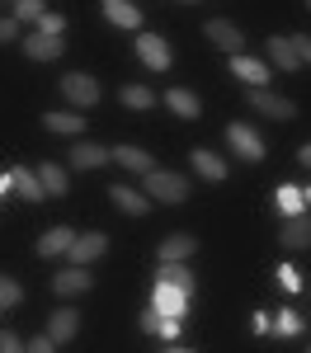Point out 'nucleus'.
<instances>
[{
	"instance_id": "f257e3e1",
	"label": "nucleus",
	"mask_w": 311,
	"mask_h": 353,
	"mask_svg": "<svg viewBox=\"0 0 311 353\" xmlns=\"http://www.w3.org/2000/svg\"><path fill=\"white\" fill-rule=\"evenodd\" d=\"M146 193L156 198V203H184V174H170V170H146Z\"/></svg>"
},
{
	"instance_id": "f03ea898",
	"label": "nucleus",
	"mask_w": 311,
	"mask_h": 353,
	"mask_svg": "<svg viewBox=\"0 0 311 353\" xmlns=\"http://www.w3.org/2000/svg\"><path fill=\"white\" fill-rule=\"evenodd\" d=\"M250 109H259L264 118H279V123H288V118H297V109H292V99H283V94H274V90H264V85H250Z\"/></svg>"
},
{
	"instance_id": "7ed1b4c3",
	"label": "nucleus",
	"mask_w": 311,
	"mask_h": 353,
	"mask_svg": "<svg viewBox=\"0 0 311 353\" xmlns=\"http://www.w3.org/2000/svg\"><path fill=\"white\" fill-rule=\"evenodd\" d=\"M61 94L71 99V104H81V109H90V104H99V85L90 81V76H61Z\"/></svg>"
},
{
	"instance_id": "20e7f679",
	"label": "nucleus",
	"mask_w": 311,
	"mask_h": 353,
	"mask_svg": "<svg viewBox=\"0 0 311 353\" xmlns=\"http://www.w3.org/2000/svg\"><path fill=\"white\" fill-rule=\"evenodd\" d=\"M226 141H231V146H236V156H245V161H259V156H264L259 132L245 128V123H231V128H226Z\"/></svg>"
},
{
	"instance_id": "39448f33",
	"label": "nucleus",
	"mask_w": 311,
	"mask_h": 353,
	"mask_svg": "<svg viewBox=\"0 0 311 353\" xmlns=\"http://www.w3.org/2000/svg\"><path fill=\"white\" fill-rule=\"evenodd\" d=\"M104 250H109V241H104L99 231H85V236H76V241H71V250H66V254H71V264H94Z\"/></svg>"
},
{
	"instance_id": "423d86ee",
	"label": "nucleus",
	"mask_w": 311,
	"mask_h": 353,
	"mask_svg": "<svg viewBox=\"0 0 311 353\" xmlns=\"http://www.w3.org/2000/svg\"><path fill=\"white\" fill-rule=\"evenodd\" d=\"M90 283H94V278L85 273V264H71V269H61L52 278V292H57V297H71V292H85Z\"/></svg>"
},
{
	"instance_id": "0eeeda50",
	"label": "nucleus",
	"mask_w": 311,
	"mask_h": 353,
	"mask_svg": "<svg viewBox=\"0 0 311 353\" xmlns=\"http://www.w3.org/2000/svg\"><path fill=\"white\" fill-rule=\"evenodd\" d=\"M279 241H283V250H311V217L297 212V217L279 231Z\"/></svg>"
},
{
	"instance_id": "6e6552de",
	"label": "nucleus",
	"mask_w": 311,
	"mask_h": 353,
	"mask_svg": "<svg viewBox=\"0 0 311 353\" xmlns=\"http://www.w3.org/2000/svg\"><path fill=\"white\" fill-rule=\"evenodd\" d=\"M109 193H113V203H118L128 217H146V212H151V198H146V193H137V189H128V184H113Z\"/></svg>"
},
{
	"instance_id": "1a4fd4ad",
	"label": "nucleus",
	"mask_w": 311,
	"mask_h": 353,
	"mask_svg": "<svg viewBox=\"0 0 311 353\" xmlns=\"http://www.w3.org/2000/svg\"><path fill=\"white\" fill-rule=\"evenodd\" d=\"M203 33H208L217 48H226V52H241V43H245V38H241V28L226 24V19H208V24H203Z\"/></svg>"
},
{
	"instance_id": "9d476101",
	"label": "nucleus",
	"mask_w": 311,
	"mask_h": 353,
	"mask_svg": "<svg viewBox=\"0 0 311 353\" xmlns=\"http://www.w3.org/2000/svg\"><path fill=\"white\" fill-rule=\"evenodd\" d=\"M156 306H161L165 316H184V311H189V292L174 288V283H156Z\"/></svg>"
},
{
	"instance_id": "9b49d317",
	"label": "nucleus",
	"mask_w": 311,
	"mask_h": 353,
	"mask_svg": "<svg viewBox=\"0 0 311 353\" xmlns=\"http://www.w3.org/2000/svg\"><path fill=\"white\" fill-rule=\"evenodd\" d=\"M137 52H141V61L151 66V71H165L170 66V48L156 38V33H146V38H137Z\"/></svg>"
},
{
	"instance_id": "f8f14e48",
	"label": "nucleus",
	"mask_w": 311,
	"mask_h": 353,
	"mask_svg": "<svg viewBox=\"0 0 311 353\" xmlns=\"http://www.w3.org/2000/svg\"><path fill=\"white\" fill-rule=\"evenodd\" d=\"M156 283H174L194 297V269H184V259H161V278Z\"/></svg>"
},
{
	"instance_id": "ddd939ff",
	"label": "nucleus",
	"mask_w": 311,
	"mask_h": 353,
	"mask_svg": "<svg viewBox=\"0 0 311 353\" xmlns=\"http://www.w3.org/2000/svg\"><path fill=\"white\" fill-rule=\"evenodd\" d=\"M61 48H66V43L52 38V33H33V38L24 43V52L33 57V61H52V57H61Z\"/></svg>"
},
{
	"instance_id": "4468645a",
	"label": "nucleus",
	"mask_w": 311,
	"mask_h": 353,
	"mask_svg": "<svg viewBox=\"0 0 311 353\" xmlns=\"http://www.w3.org/2000/svg\"><path fill=\"white\" fill-rule=\"evenodd\" d=\"M269 61L279 66V71H297L302 66V57L292 48V38H269Z\"/></svg>"
},
{
	"instance_id": "2eb2a0df",
	"label": "nucleus",
	"mask_w": 311,
	"mask_h": 353,
	"mask_svg": "<svg viewBox=\"0 0 311 353\" xmlns=\"http://www.w3.org/2000/svg\"><path fill=\"white\" fill-rule=\"evenodd\" d=\"M71 241H76V231H71V226H57V231H48V236L38 241V254H43V259H57V254L71 250Z\"/></svg>"
},
{
	"instance_id": "dca6fc26",
	"label": "nucleus",
	"mask_w": 311,
	"mask_h": 353,
	"mask_svg": "<svg viewBox=\"0 0 311 353\" xmlns=\"http://www.w3.org/2000/svg\"><path fill=\"white\" fill-rule=\"evenodd\" d=\"M76 325H81V321H76V311H71V306H61V311H52V321H48V334H52L57 344H66V339H76Z\"/></svg>"
},
{
	"instance_id": "f3484780",
	"label": "nucleus",
	"mask_w": 311,
	"mask_h": 353,
	"mask_svg": "<svg viewBox=\"0 0 311 353\" xmlns=\"http://www.w3.org/2000/svg\"><path fill=\"white\" fill-rule=\"evenodd\" d=\"M104 14H109V24H118V28H137L141 24V10L128 5V0H104Z\"/></svg>"
},
{
	"instance_id": "a211bd4d",
	"label": "nucleus",
	"mask_w": 311,
	"mask_h": 353,
	"mask_svg": "<svg viewBox=\"0 0 311 353\" xmlns=\"http://www.w3.org/2000/svg\"><path fill=\"white\" fill-rule=\"evenodd\" d=\"M38 184H43L48 198H61V193H66V170L52 165V161H43V165H38Z\"/></svg>"
},
{
	"instance_id": "6ab92c4d",
	"label": "nucleus",
	"mask_w": 311,
	"mask_h": 353,
	"mask_svg": "<svg viewBox=\"0 0 311 353\" xmlns=\"http://www.w3.org/2000/svg\"><path fill=\"white\" fill-rule=\"evenodd\" d=\"M104 161H109V151L94 146V141H81V146L71 151V165H76V170H99Z\"/></svg>"
},
{
	"instance_id": "aec40b11",
	"label": "nucleus",
	"mask_w": 311,
	"mask_h": 353,
	"mask_svg": "<svg viewBox=\"0 0 311 353\" xmlns=\"http://www.w3.org/2000/svg\"><path fill=\"white\" fill-rule=\"evenodd\" d=\"M10 174H14V193H19V198H28V203H43V198H48L33 170H10Z\"/></svg>"
},
{
	"instance_id": "412c9836",
	"label": "nucleus",
	"mask_w": 311,
	"mask_h": 353,
	"mask_svg": "<svg viewBox=\"0 0 311 353\" xmlns=\"http://www.w3.org/2000/svg\"><path fill=\"white\" fill-rule=\"evenodd\" d=\"M109 156H118V165H123V170H137V174L156 170V161H151L146 151H137V146H118V151H109Z\"/></svg>"
},
{
	"instance_id": "4be33fe9",
	"label": "nucleus",
	"mask_w": 311,
	"mask_h": 353,
	"mask_svg": "<svg viewBox=\"0 0 311 353\" xmlns=\"http://www.w3.org/2000/svg\"><path fill=\"white\" fill-rule=\"evenodd\" d=\"M231 71H236L241 81H250V85H264V81H269V71H264L259 61H250V57H241V52H231Z\"/></svg>"
},
{
	"instance_id": "5701e85b",
	"label": "nucleus",
	"mask_w": 311,
	"mask_h": 353,
	"mask_svg": "<svg viewBox=\"0 0 311 353\" xmlns=\"http://www.w3.org/2000/svg\"><path fill=\"white\" fill-rule=\"evenodd\" d=\"M194 170L203 174V179H212V184H217V179H226V165L217 161L212 151H194Z\"/></svg>"
},
{
	"instance_id": "b1692460",
	"label": "nucleus",
	"mask_w": 311,
	"mask_h": 353,
	"mask_svg": "<svg viewBox=\"0 0 311 353\" xmlns=\"http://www.w3.org/2000/svg\"><path fill=\"white\" fill-rule=\"evenodd\" d=\"M194 254V236H165L161 241V259H189Z\"/></svg>"
},
{
	"instance_id": "393cba45",
	"label": "nucleus",
	"mask_w": 311,
	"mask_h": 353,
	"mask_svg": "<svg viewBox=\"0 0 311 353\" xmlns=\"http://www.w3.org/2000/svg\"><path fill=\"white\" fill-rule=\"evenodd\" d=\"M165 104H170L174 113H179V118H198V99L189 94V90H170V94H165Z\"/></svg>"
},
{
	"instance_id": "a878e982",
	"label": "nucleus",
	"mask_w": 311,
	"mask_h": 353,
	"mask_svg": "<svg viewBox=\"0 0 311 353\" xmlns=\"http://www.w3.org/2000/svg\"><path fill=\"white\" fill-rule=\"evenodd\" d=\"M118 99H123L128 109H151V104H156V94H151L146 85H123V94H118Z\"/></svg>"
},
{
	"instance_id": "bb28decb",
	"label": "nucleus",
	"mask_w": 311,
	"mask_h": 353,
	"mask_svg": "<svg viewBox=\"0 0 311 353\" xmlns=\"http://www.w3.org/2000/svg\"><path fill=\"white\" fill-rule=\"evenodd\" d=\"M279 208L288 212V217H297V212L307 208V193H302V189H292V184H283V189H279Z\"/></svg>"
},
{
	"instance_id": "cd10ccee",
	"label": "nucleus",
	"mask_w": 311,
	"mask_h": 353,
	"mask_svg": "<svg viewBox=\"0 0 311 353\" xmlns=\"http://www.w3.org/2000/svg\"><path fill=\"white\" fill-rule=\"evenodd\" d=\"M81 123L85 118H76V113H48V118H43L48 132H81Z\"/></svg>"
},
{
	"instance_id": "c85d7f7f",
	"label": "nucleus",
	"mask_w": 311,
	"mask_h": 353,
	"mask_svg": "<svg viewBox=\"0 0 311 353\" xmlns=\"http://www.w3.org/2000/svg\"><path fill=\"white\" fill-rule=\"evenodd\" d=\"M19 297H24V292H19V283L0 273V306H19Z\"/></svg>"
},
{
	"instance_id": "c756f323",
	"label": "nucleus",
	"mask_w": 311,
	"mask_h": 353,
	"mask_svg": "<svg viewBox=\"0 0 311 353\" xmlns=\"http://www.w3.org/2000/svg\"><path fill=\"white\" fill-rule=\"evenodd\" d=\"M43 14V0H14V19L24 24V19H38Z\"/></svg>"
},
{
	"instance_id": "7c9ffc66",
	"label": "nucleus",
	"mask_w": 311,
	"mask_h": 353,
	"mask_svg": "<svg viewBox=\"0 0 311 353\" xmlns=\"http://www.w3.org/2000/svg\"><path fill=\"white\" fill-rule=\"evenodd\" d=\"M61 24H66V19H61V14H52V10H48V14H38V33H52V38H61Z\"/></svg>"
},
{
	"instance_id": "2f4dec72",
	"label": "nucleus",
	"mask_w": 311,
	"mask_h": 353,
	"mask_svg": "<svg viewBox=\"0 0 311 353\" xmlns=\"http://www.w3.org/2000/svg\"><path fill=\"white\" fill-rule=\"evenodd\" d=\"M161 321H165V311H161V306L141 311V330H146V334H161Z\"/></svg>"
},
{
	"instance_id": "473e14b6",
	"label": "nucleus",
	"mask_w": 311,
	"mask_h": 353,
	"mask_svg": "<svg viewBox=\"0 0 311 353\" xmlns=\"http://www.w3.org/2000/svg\"><path fill=\"white\" fill-rule=\"evenodd\" d=\"M297 330H302V321H297L292 311H283L279 316V334H297Z\"/></svg>"
},
{
	"instance_id": "72a5a7b5",
	"label": "nucleus",
	"mask_w": 311,
	"mask_h": 353,
	"mask_svg": "<svg viewBox=\"0 0 311 353\" xmlns=\"http://www.w3.org/2000/svg\"><path fill=\"white\" fill-rule=\"evenodd\" d=\"M10 38H19V19H0V43H10Z\"/></svg>"
},
{
	"instance_id": "f704fd0d",
	"label": "nucleus",
	"mask_w": 311,
	"mask_h": 353,
	"mask_svg": "<svg viewBox=\"0 0 311 353\" xmlns=\"http://www.w3.org/2000/svg\"><path fill=\"white\" fill-rule=\"evenodd\" d=\"M279 283H283V288H288V292H297V288H302V278H297V273H292V269H279Z\"/></svg>"
},
{
	"instance_id": "c9c22d12",
	"label": "nucleus",
	"mask_w": 311,
	"mask_h": 353,
	"mask_svg": "<svg viewBox=\"0 0 311 353\" xmlns=\"http://www.w3.org/2000/svg\"><path fill=\"white\" fill-rule=\"evenodd\" d=\"M28 349H33V353H52V349H57V339H52V334H38Z\"/></svg>"
},
{
	"instance_id": "e433bc0d",
	"label": "nucleus",
	"mask_w": 311,
	"mask_h": 353,
	"mask_svg": "<svg viewBox=\"0 0 311 353\" xmlns=\"http://www.w3.org/2000/svg\"><path fill=\"white\" fill-rule=\"evenodd\" d=\"M292 48H297L302 61H311V38H307V33H302V38H292Z\"/></svg>"
},
{
	"instance_id": "4c0bfd02",
	"label": "nucleus",
	"mask_w": 311,
	"mask_h": 353,
	"mask_svg": "<svg viewBox=\"0 0 311 353\" xmlns=\"http://www.w3.org/2000/svg\"><path fill=\"white\" fill-rule=\"evenodd\" d=\"M161 334L174 339V334H179V316H165V321H161Z\"/></svg>"
},
{
	"instance_id": "58836bf2",
	"label": "nucleus",
	"mask_w": 311,
	"mask_h": 353,
	"mask_svg": "<svg viewBox=\"0 0 311 353\" xmlns=\"http://www.w3.org/2000/svg\"><path fill=\"white\" fill-rule=\"evenodd\" d=\"M14 349H24V344H19V339H14V334L5 330V334H0V353H14Z\"/></svg>"
},
{
	"instance_id": "ea45409f",
	"label": "nucleus",
	"mask_w": 311,
	"mask_h": 353,
	"mask_svg": "<svg viewBox=\"0 0 311 353\" xmlns=\"http://www.w3.org/2000/svg\"><path fill=\"white\" fill-rule=\"evenodd\" d=\"M5 193H14V174H0V198Z\"/></svg>"
},
{
	"instance_id": "a19ab883",
	"label": "nucleus",
	"mask_w": 311,
	"mask_h": 353,
	"mask_svg": "<svg viewBox=\"0 0 311 353\" xmlns=\"http://www.w3.org/2000/svg\"><path fill=\"white\" fill-rule=\"evenodd\" d=\"M297 161H302V165H311V146H302V151H297Z\"/></svg>"
},
{
	"instance_id": "79ce46f5",
	"label": "nucleus",
	"mask_w": 311,
	"mask_h": 353,
	"mask_svg": "<svg viewBox=\"0 0 311 353\" xmlns=\"http://www.w3.org/2000/svg\"><path fill=\"white\" fill-rule=\"evenodd\" d=\"M307 203H311V189H307Z\"/></svg>"
},
{
	"instance_id": "37998d69",
	"label": "nucleus",
	"mask_w": 311,
	"mask_h": 353,
	"mask_svg": "<svg viewBox=\"0 0 311 353\" xmlns=\"http://www.w3.org/2000/svg\"><path fill=\"white\" fill-rule=\"evenodd\" d=\"M307 10H311V0H307Z\"/></svg>"
}]
</instances>
